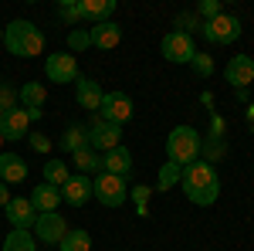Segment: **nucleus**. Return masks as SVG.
I'll list each match as a JSON object with an SVG mask.
<instances>
[{"instance_id": "1", "label": "nucleus", "mask_w": 254, "mask_h": 251, "mask_svg": "<svg viewBox=\"0 0 254 251\" xmlns=\"http://www.w3.org/2000/svg\"><path fill=\"white\" fill-rule=\"evenodd\" d=\"M180 187L190 197V204L210 207L217 197H220V176H217V170L207 160H196V163H190V167L180 170Z\"/></svg>"}, {"instance_id": "2", "label": "nucleus", "mask_w": 254, "mask_h": 251, "mask_svg": "<svg viewBox=\"0 0 254 251\" xmlns=\"http://www.w3.org/2000/svg\"><path fill=\"white\" fill-rule=\"evenodd\" d=\"M3 48L14 55V58H38L44 51V34H41L38 24L31 20H10L3 27Z\"/></svg>"}, {"instance_id": "3", "label": "nucleus", "mask_w": 254, "mask_h": 251, "mask_svg": "<svg viewBox=\"0 0 254 251\" xmlns=\"http://www.w3.org/2000/svg\"><path fill=\"white\" fill-rule=\"evenodd\" d=\"M200 150H203V136L196 133L193 126H176L173 133L166 136V160L176 163L180 170L196 163L200 160Z\"/></svg>"}, {"instance_id": "4", "label": "nucleus", "mask_w": 254, "mask_h": 251, "mask_svg": "<svg viewBox=\"0 0 254 251\" xmlns=\"http://www.w3.org/2000/svg\"><path fill=\"white\" fill-rule=\"evenodd\" d=\"M92 197H95L102 207H122L129 200V183L122 176H112V173H98L92 180Z\"/></svg>"}, {"instance_id": "5", "label": "nucleus", "mask_w": 254, "mask_h": 251, "mask_svg": "<svg viewBox=\"0 0 254 251\" xmlns=\"http://www.w3.org/2000/svg\"><path fill=\"white\" fill-rule=\"evenodd\" d=\"M132 112H136V105H132V98L126 95V92H105L95 116L102 122H112V126H126L132 119Z\"/></svg>"}, {"instance_id": "6", "label": "nucleus", "mask_w": 254, "mask_h": 251, "mask_svg": "<svg viewBox=\"0 0 254 251\" xmlns=\"http://www.w3.org/2000/svg\"><path fill=\"white\" fill-rule=\"evenodd\" d=\"M241 31H244L241 17L220 14V17H214V20H203V31H200V34L210 41V44H234V41L241 38Z\"/></svg>"}, {"instance_id": "7", "label": "nucleus", "mask_w": 254, "mask_h": 251, "mask_svg": "<svg viewBox=\"0 0 254 251\" xmlns=\"http://www.w3.org/2000/svg\"><path fill=\"white\" fill-rule=\"evenodd\" d=\"M44 75L51 78L55 85H75L78 82V61H75L71 51H55L44 61Z\"/></svg>"}, {"instance_id": "8", "label": "nucleus", "mask_w": 254, "mask_h": 251, "mask_svg": "<svg viewBox=\"0 0 254 251\" xmlns=\"http://www.w3.org/2000/svg\"><path fill=\"white\" fill-rule=\"evenodd\" d=\"M196 55V44L190 34H183V31H170L166 38H163V58L170 61V65H190Z\"/></svg>"}, {"instance_id": "9", "label": "nucleus", "mask_w": 254, "mask_h": 251, "mask_svg": "<svg viewBox=\"0 0 254 251\" xmlns=\"http://www.w3.org/2000/svg\"><path fill=\"white\" fill-rule=\"evenodd\" d=\"M88 146L95 150V153H109V150H116L122 146V126H112V122H102V119H92V126H88Z\"/></svg>"}, {"instance_id": "10", "label": "nucleus", "mask_w": 254, "mask_h": 251, "mask_svg": "<svg viewBox=\"0 0 254 251\" xmlns=\"http://www.w3.org/2000/svg\"><path fill=\"white\" fill-rule=\"evenodd\" d=\"M34 238H38L41 245H61V238L68 234V221L61 217L58 211L55 214H38V221H34Z\"/></svg>"}, {"instance_id": "11", "label": "nucleus", "mask_w": 254, "mask_h": 251, "mask_svg": "<svg viewBox=\"0 0 254 251\" xmlns=\"http://www.w3.org/2000/svg\"><path fill=\"white\" fill-rule=\"evenodd\" d=\"M224 82H231L234 88H248L254 82V58L251 55H234L224 65Z\"/></svg>"}, {"instance_id": "12", "label": "nucleus", "mask_w": 254, "mask_h": 251, "mask_svg": "<svg viewBox=\"0 0 254 251\" xmlns=\"http://www.w3.org/2000/svg\"><path fill=\"white\" fill-rule=\"evenodd\" d=\"M3 211H7V221H10L14 231H31L34 221H38V211L31 207L27 197H10V204H7Z\"/></svg>"}, {"instance_id": "13", "label": "nucleus", "mask_w": 254, "mask_h": 251, "mask_svg": "<svg viewBox=\"0 0 254 251\" xmlns=\"http://www.w3.org/2000/svg\"><path fill=\"white\" fill-rule=\"evenodd\" d=\"M61 200L71 204V207H85L92 200V176L85 173H71V180L61 187Z\"/></svg>"}, {"instance_id": "14", "label": "nucleus", "mask_w": 254, "mask_h": 251, "mask_svg": "<svg viewBox=\"0 0 254 251\" xmlns=\"http://www.w3.org/2000/svg\"><path fill=\"white\" fill-rule=\"evenodd\" d=\"M88 38H92V48L112 51L119 41H122V27H119L116 20H102V24H92L88 27Z\"/></svg>"}, {"instance_id": "15", "label": "nucleus", "mask_w": 254, "mask_h": 251, "mask_svg": "<svg viewBox=\"0 0 254 251\" xmlns=\"http://www.w3.org/2000/svg\"><path fill=\"white\" fill-rule=\"evenodd\" d=\"M98 173H112V176H126L132 173V153L126 150V146H116V150H109V153H102V170Z\"/></svg>"}, {"instance_id": "16", "label": "nucleus", "mask_w": 254, "mask_h": 251, "mask_svg": "<svg viewBox=\"0 0 254 251\" xmlns=\"http://www.w3.org/2000/svg\"><path fill=\"white\" fill-rule=\"evenodd\" d=\"M27 180V163L20 153H0V183L14 187V183H24Z\"/></svg>"}, {"instance_id": "17", "label": "nucleus", "mask_w": 254, "mask_h": 251, "mask_svg": "<svg viewBox=\"0 0 254 251\" xmlns=\"http://www.w3.org/2000/svg\"><path fill=\"white\" fill-rule=\"evenodd\" d=\"M31 207L38 214H55L58 211V204H61V190L58 187H51V183H38L34 190H31Z\"/></svg>"}, {"instance_id": "18", "label": "nucleus", "mask_w": 254, "mask_h": 251, "mask_svg": "<svg viewBox=\"0 0 254 251\" xmlns=\"http://www.w3.org/2000/svg\"><path fill=\"white\" fill-rule=\"evenodd\" d=\"M27 112L24 109H10V112H3V119H0V136L3 139H27Z\"/></svg>"}, {"instance_id": "19", "label": "nucleus", "mask_w": 254, "mask_h": 251, "mask_svg": "<svg viewBox=\"0 0 254 251\" xmlns=\"http://www.w3.org/2000/svg\"><path fill=\"white\" fill-rule=\"evenodd\" d=\"M102 85L98 82H92V78H81L75 82V98H78V105L81 109H88V112H98V105H102Z\"/></svg>"}, {"instance_id": "20", "label": "nucleus", "mask_w": 254, "mask_h": 251, "mask_svg": "<svg viewBox=\"0 0 254 251\" xmlns=\"http://www.w3.org/2000/svg\"><path fill=\"white\" fill-rule=\"evenodd\" d=\"M81 17L92 20V24H102V20H112L116 14V0H78Z\"/></svg>"}, {"instance_id": "21", "label": "nucleus", "mask_w": 254, "mask_h": 251, "mask_svg": "<svg viewBox=\"0 0 254 251\" xmlns=\"http://www.w3.org/2000/svg\"><path fill=\"white\" fill-rule=\"evenodd\" d=\"M48 98V88L41 82H24L17 88V102H24V109H41Z\"/></svg>"}, {"instance_id": "22", "label": "nucleus", "mask_w": 254, "mask_h": 251, "mask_svg": "<svg viewBox=\"0 0 254 251\" xmlns=\"http://www.w3.org/2000/svg\"><path fill=\"white\" fill-rule=\"evenodd\" d=\"M71 163H75V170L85 176H92L102 170V153H95L92 146H85V150H78V153H71Z\"/></svg>"}, {"instance_id": "23", "label": "nucleus", "mask_w": 254, "mask_h": 251, "mask_svg": "<svg viewBox=\"0 0 254 251\" xmlns=\"http://www.w3.org/2000/svg\"><path fill=\"white\" fill-rule=\"evenodd\" d=\"M88 146V126H68L64 129V136H61V150L64 153H78V150H85Z\"/></svg>"}, {"instance_id": "24", "label": "nucleus", "mask_w": 254, "mask_h": 251, "mask_svg": "<svg viewBox=\"0 0 254 251\" xmlns=\"http://www.w3.org/2000/svg\"><path fill=\"white\" fill-rule=\"evenodd\" d=\"M0 251H38V238L31 231H14L10 228V234L3 238V248Z\"/></svg>"}, {"instance_id": "25", "label": "nucleus", "mask_w": 254, "mask_h": 251, "mask_svg": "<svg viewBox=\"0 0 254 251\" xmlns=\"http://www.w3.org/2000/svg\"><path fill=\"white\" fill-rule=\"evenodd\" d=\"M71 180V170H68V163L64 160H48L44 163V183H51V187H64Z\"/></svg>"}, {"instance_id": "26", "label": "nucleus", "mask_w": 254, "mask_h": 251, "mask_svg": "<svg viewBox=\"0 0 254 251\" xmlns=\"http://www.w3.org/2000/svg\"><path fill=\"white\" fill-rule=\"evenodd\" d=\"M58 251H92V234L88 231H81V228H68V234L61 238V245H58Z\"/></svg>"}, {"instance_id": "27", "label": "nucleus", "mask_w": 254, "mask_h": 251, "mask_svg": "<svg viewBox=\"0 0 254 251\" xmlns=\"http://www.w3.org/2000/svg\"><path fill=\"white\" fill-rule=\"evenodd\" d=\"M55 14H58L61 24L75 27V24L81 20V7H78V0H58V3H55Z\"/></svg>"}, {"instance_id": "28", "label": "nucleus", "mask_w": 254, "mask_h": 251, "mask_svg": "<svg viewBox=\"0 0 254 251\" xmlns=\"http://www.w3.org/2000/svg\"><path fill=\"white\" fill-rule=\"evenodd\" d=\"M176 183H180V167L166 160V163L159 167V180H156V190H159V193H163V190H173Z\"/></svg>"}, {"instance_id": "29", "label": "nucleus", "mask_w": 254, "mask_h": 251, "mask_svg": "<svg viewBox=\"0 0 254 251\" xmlns=\"http://www.w3.org/2000/svg\"><path fill=\"white\" fill-rule=\"evenodd\" d=\"M227 153V143H224V136H210V143H203V150H200V160H207L210 167H214L220 156Z\"/></svg>"}, {"instance_id": "30", "label": "nucleus", "mask_w": 254, "mask_h": 251, "mask_svg": "<svg viewBox=\"0 0 254 251\" xmlns=\"http://www.w3.org/2000/svg\"><path fill=\"white\" fill-rule=\"evenodd\" d=\"M190 68L196 72V78H210V75H214V58L203 55V51H196L193 61H190Z\"/></svg>"}, {"instance_id": "31", "label": "nucleus", "mask_w": 254, "mask_h": 251, "mask_svg": "<svg viewBox=\"0 0 254 251\" xmlns=\"http://www.w3.org/2000/svg\"><path fill=\"white\" fill-rule=\"evenodd\" d=\"M0 109H3V112L17 109V88H14L10 82H3V78H0Z\"/></svg>"}, {"instance_id": "32", "label": "nucleus", "mask_w": 254, "mask_h": 251, "mask_svg": "<svg viewBox=\"0 0 254 251\" xmlns=\"http://www.w3.org/2000/svg\"><path fill=\"white\" fill-rule=\"evenodd\" d=\"M176 31H183V34L193 38L196 31H203V20L196 17V14H180V17H176Z\"/></svg>"}, {"instance_id": "33", "label": "nucleus", "mask_w": 254, "mask_h": 251, "mask_svg": "<svg viewBox=\"0 0 254 251\" xmlns=\"http://www.w3.org/2000/svg\"><path fill=\"white\" fill-rule=\"evenodd\" d=\"M224 14V7H220V0H200L196 3V17H203V20H214Z\"/></svg>"}, {"instance_id": "34", "label": "nucleus", "mask_w": 254, "mask_h": 251, "mask_svg": "<svg viewBox=\"0 0 254 251\" xmlns=\"http://www.w3.org/2000/svg\"><path fill=\"white\" fill-rule=\"evenodd\" d=\"M132 200H136V211H139V217H146L149 214V207H146V200H149V193H153V187H142V183H136L132 187Z\"/></svg>"}, {"instance_id": "35", "label": "nucleus", "mask_w": 254, "mask_h": 251, "mask_svg": "<svg viewBox=\"0 0 254 251\" xmlns=\"http://www.w3.org/2000/svg\"><path fill=\"white\" fill-rule=\"evenodd\" d=\"M68 48L71 51H85V48H92V38H88V31H68Z\"/></svg>"}, {"instance_id": "36", "label": "nucleus", "mask_w": 254, "mask_h": 251, "mask_svg": "<svg viewBox=\"0 0 254 251\" xmlns=\"http://www.w3.org/2000/svg\"><path fill=\"white\" fill-rule=\"evenodd\" d=\"M27 139H31V146H34L38 153H51V139L44 133H27Z\"/></svg>"}, {"instance_id": "37", "label": "nucleus", "mask_w": 254, "mask_h": 251, "mask_svg": "<svg viewBox=\"0 0 254 251\" xmlns=\"http://www.w3.org/2000/svg\"><path fill=\"white\" fill-rule=\"evenodd\" d=\"M10 197H14L10 187H7V183H0V207H7V204H10Z\"/></svg>"}, {"instance_id": "38", "label": "nucleus", "mask_w": 254, "mask_h": 251, "mask_svg": "<svg viewBox=\"0 0 254 251\" xmlns=\"http://www.w3.org/2000/svg\"><path fill=\"white\" fill-rule=\"evenodd\" d=\"M24 112H27V119H31V122H38V119H41V109H24Z\"/></svg>"}, {"instance_id": "39", "label": "nucleus", "mask_w": 254, "mask_h": 251, "mask_svg": "<svg viewBox=\"0 0 254 251\" xmlns=\"http://www.w3.org/2000/svg\"><path fill=\"white\" fill-rule=\"evenodd\" d=\"M0 44H3V27H0Z\"/></svg>"}, {"instance_id": "40", "label": "nucleus", "mask_w": 254, "mask_h": 251, "mask_svg": "<svg viewBox=\"0 0 254 251\" xmlns=\"http://www.w3.org/2000/svg\"><path fill=\"white\" fill-rule=\"evenodd\" d=\"M0 119H3V109H0Z\"/></svg>"}, {"instance_id": "41", "label": "nucleus", "mask_w": 254, "mask_h": 251, "mask_svg": "<svg viewBox=\"0 0 254 251\" xmlns=\"http://www.w3.org/2000/svg\"><path fill=\"white\" fill-rule=\"evenodd\" d=\"M0 143H3V136H0Z\"/></svg>"}]
</instances>
